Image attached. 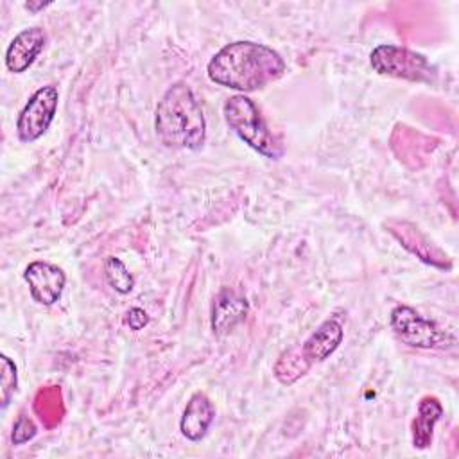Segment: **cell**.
<instances>
[{
  "label": "cell",
  "instance_id": "obj_1",
  "mask_svg": "<svg viewBox=\"0 0 459 459\" xmlns=\"http://www.w3.org/2000/svg\"><path fill=\"white\" fill-rule=\"evenodd\" d=\"M285 59L271 47L256 41H231L208 61V79L219 86L249 93L265 88L285 72Z\"/></svg>",
  "mask_w": 459,
  "mask_h": 459
},
{
  "label": "cell",
  "instance_id": "obj_2",
  "mask_svg": "<svg viewBox=\"0 0 459 459\" xmlns=\"http://www.w3.org/2000/svg\"><path fill=\"white\" fill-rule=\"evenodd\" d=\"M154 131L169 149L199 151L206 140L203 108L186 82H174L158 100Z\"/></svg>",
  "mask_w": 459,
  "mask_h": 459
},
{
  "label": "cell",
  "instance_id": "obj_3",
  "mask_svg": "<svg viewBox=\"0 0 459 459\" xmlns=\"http://www.w3.org/2000/svg\"><path fill=\"white\" fill-rule=\"evenodd\" d=\"M222 113L230 129L253 151L269 160H280L283 156V145L269 131L258 108L249 97L244 93L231 95L226 99Z\"/></svg>",
  "mask_w": 459,
  "mask_h": 459
},
{
  "label": "cell",
  "instance_id": "obj_4",
  "mask_svg": "<svg viewBox=\"0 0 459 459\" xmlns=\"http://www.w3.org/2000/svg\"><path fill=\"white\" fill-rule=\"evenodd\" d=\"M369 65L380 75L412 82H432L437 74L423 54L393 43L377 45L369 54Z\"/></svg>",
  "mask_w": 459,
  "mask_h": 459
},
{
  "label": "cell",
  "instance_id": "obj_5",
  "mask_svg": "<svg viewBox=\"0 0 459 459\" xmlns=\"http://www.w3.org/2000/svg\"><path fill=\"white\" fill-rule=\"evenodd\" d=\"M59 104V91L54 84L38 88L16 118V134L23 143H32L41 138L50 127Z\"/></svg>",
  "mask_w": 459,
  "mask_h": 459
},
{
  "label": "cell",
  "instance_id": "obj_6",
  "mask_svg": "<svg viewBox=\"0 0 459 459\" xmlns=\"http://www.w3.org/2000/svg\"><path fill=\"white\" fill-rule=\"evenodd\" d=\"M389 325L398 339L412 348L430 350L441 346L446 339L445 332L434 321L425 319L412 307L407 305H396L391 310Z\"/></svg>",
  "mask_w": 459,
  "mask_h": 459
},
{
  "label": "cell",
  "instance_id": "obj_7",
  "mask_svg": "<svg viewBox=\"0 0 459 459\" xmlns=\"http://www.w3.org/2000/svg\"><path fill=\"white\" fill-rule=\"evenodd\" d=\"M23 280L29 285L32 299L43 307L54 305L61 298L66 285L65 271L45 260L30 262L23 271Z\"/></svg>",
  "mask_w": 459,
  "mask_h": 459
},
{
  "label": "cell",
  "instance_id": "obj_8",
  "mask_svg": "<svg viewBox=\"0 0 459 459\" xmlns=\"http://www.w3.org/2000/svg\"><path fill=\"white\" fill-rule=\"evenodd\" d=\"M47 34L41 27H27L20 30L5 50V66L13 74H23L32 66L36 57L43 52Z\"/></svg>",
  "mask_w": 459,
  "mask_h": 459
},
{
  "label": "cell",
  "instance_id": "obj_9",
  "mask_svg": "<svg viewBox=\"0 0 459 459\" xmlns=\"http://www.w3.org/2000/svg\"><path fill=\"white\" fill-rule=\"evenodd\" d=\"M249 312V303L244 296L224 287L212 303V330L215 335L230 333L240 325Z\"/></svg>",
  "mask_w": 459,
  "mask_h": 459
},
{
  "label": "cell",
  "instance_id": "obj_10",
  "mask_svg": "<svg viewBox=\"0 0 459 459\" xmlns=\"http://www.w3.org/2000/svg\"><path fill=\"white\" fill-rule=\"evenodd\" d=\"M213 418L215 407L212 400L204 393L197 391L188 398L185 405L179 420V430L188 441H201L213 423Z\"/></svg>",
  "mask_w": 459,
  "mask_h": 459
},
{
  "label": "cell",
  "instance_id": "obj_11",
  "mask_svg": "<svg viewBox=\"0 0 459 459\" xmlns=\"http://www.w3.org/2000/svg\"><path fill=\"white\" fill-rule=\"evenodd\" d=\"M342 337H344V330L341 321H337L335 317H330L323 321L308 335V339L303 344H299V348L307 362L314 366L316 362H323L325 359H328L339 348Z\"/></svg>",
  "mask_w": 459,
  "mask_h": 459
},
{
  "label": "cell",
  "instance_id": "obj_12",
  "mask_svg": "<svg viewBox=\"0 0 459 459\" xmlns=\"http://www.w3.org/2000/svg\"><path fill=\"white\" fill-rule=\"evenodd\" d=\"M389 231L402 242L405 249H409L412 255H416L421 262L430 264L439 269H450L452 264L446 255H443L432 242H429L418 228H414L409 222H398V224H389Z\"/></svg>",
  "mask_w": 459,
  "mask_h": 459
},
{
  "label": "cell",
  "instance_id": "obj_13",
  "mask_svg": "<svg viewBox=\"0 0 459 459\" xmlns=\"http://www.w3.org/2000/svg\"><path fill=\"white\" fill-rule=\"evenodd\" d=\"M443 416V405L436 396H423L418 403L416 416L411 423V434H412V446L418 450H425L432 445L434 429L436 423Z\"/></svg>",
  "mask_w": 459,
  "mask_h": 459
},
{
  "label": "cell",
  "instance_id": "obj_14",
  "mask_svg": "<svg viewBox=\"0 0 459 459\" xmlns=\"http://www.w3.org/2000/svg\"><path fill=\"white\" fill-rule=\"evenodd\" d=\"M312 366L307 362V359L303 357L301 353V348L299 346H294L287 351H283L273 371H274V377L283 384V385H290L294 384L298 378H301Z\"/></svg>",
  "mask_w": 459,
  "mask_h": 459
},
{
  "label": "cell",
  "instance_id": "obj_15",
  "mask_svg": "<svg viewBox=\"0 0 459 459\" xmlns=\"http://www.w3.org/2000/svg\"><path fill=\"white\" fill-rule=\"evenodd\" d=\"M104 276L108 285L118 294H129L134 287V276L118 256H108L104 262Z\"/></svg>",
  "mask_w": 459,
  "mask_h": 459
},
{
  "label": "cell",
  "instance_id": "obj_16",
  "mask_svg": "<svg viewBox=\"0 0 459 459\" xmlns=\"http://www.w3.org/2000/svg\"><path fill=\"white\" fill-rule=\"evenodd\" d=\"M2 360V380H0V407L5 409L11 403V398L14 396L18 389V369L13 359L7 355L0 357Z\"/></svg>",
  "mask_w": 459,
  "mask_h": 459
},
{
  "label": "cell",
  "instance_id": "obj_17",
  "mask_svg": "<svg viewBox=\"0 0 459 459\" xmlns=\"http://www.w3.org/2000/svg\"><path fill=\"white\" fill-rule=\"evenodd\" d=\"M36 432H38L36 423L27 414H20L13 425L11 441H13V445H23V443L30 441L36 436Z\"/></svg>",
  "mask_w": 459,
  "mask_h": 459
},
{
  "label": "cell",
  "instance_id": "obj_18",
  "mask_svg": "<svg viewBox=\"0 0 459 459\" xmlns=\"http://www.w3.org/2000/svg\"><path fill=\"white\" fill-rule=\"evenodd\" d=\"M126 323H127V326H129L131 330L138 332V330H142L143 326H147L149 316H147V312H145L143 308L133 307V308H129L127 314H126Z\"/></svg>",
  "mask_w": 459,
  "mask_h": 459
},
{
  "label": "cell",
  "instance_id": "obj_19",
  "mask_svg": "<svg viewBox=\"0 0 459 459\" xmlns=\"http://www.w3.org/2000/svg\"><path fill=\"white\" fill-rule=\"evenodd\" d=\"M47 5H50V2H38V4H34V2H27L25 4V9H29V11H39V9H45Z\"/></svg>",
  "mask_w": 459,
  "mask_h": 459
}]
</instances>
